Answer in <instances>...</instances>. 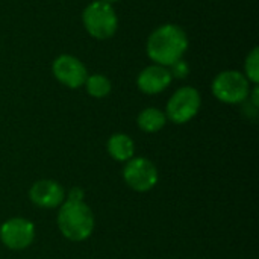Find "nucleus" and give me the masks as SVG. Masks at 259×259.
I'll list each match as a JSON object with an SVG mask.
<instances>
[{
	"label": "nucleus",
	"mask_w": 259,
	"mask_h": 259,
	"mask_svg": "<svg viewBox=\"0 0 259 259\" xmlns=\"http://www.w3.org/2000/svg\"><path fill=\"white\" fill-rule=\"evenodd\" d=\"M52 71L58 82H61L62 85H65L67 88H71V90L80 88L88 77L87 68L82 64V61L71 55L58 56L53 61Z\"/></svg>",
	"instance_id": "6e6552de"
},
{
	"label": "nucleus",
	"mask_w": 259,
	"mask_h": 259,
	"mask_svg": "<svg viewBox=\"0 0 259 259\" xmlns=\"http://www.w3.org/2000/svg\"><path fill=\"white\" fill-rule=\"evenodd\" d=\"M211 88L215 99L228 105L243 103L250 96V82L243 73L235 70H226L217 74Z\"/></svg>",
	"instance_id": "20e7f679"
},
{
	"label": "nucleus",
	"mask_w": 259,
	"mask_h": 259,
	"mask_svg": "<svg viewBox=\"0 0 259 259\" xmlns=\"http://www.w3.org/2000/svg\"><path fill=\"white\" fill-rule=\"evenodd\" d=\"M137 123H138V127L143 132L155 134V132H159L165 126L167 117L158 108H146V109H143L140 112V115L137 118Z\"/></svg>",
	"instance_id": "f8f14e48"
},
{
	"label": "nucleus",
	"mask_w": 259,
	"mask_h": 259,
	"mask_svg": "<svg viewBox=\"0 0 259 259\" xmlns=\"http://www.w3.org/2000/svg\"><path fill=\"white\" fill-rule=\"evenodd\" d=\"M250 103L255 106V108H258L259 106V87L258 83L253 87V91H252V96H250Z\"/></svg>",
	"instance_id": "f3484780"
},
{
	"label": "nucleus",
	"mask_w": 259,
	"mask_h": 259,
	"mask_svg": "<svg viewBox=\"0 0 259 259\" xmlns=\"http://www.w3.org/2000/svg\"><path fill=\"white\" fill-rule=\"evenodd\" d=\"M29 199L30 202L44 209H53L64 203L65 200V191L61 184L52 179H41L36 181L30 190H29Z\"/></svg>",
	"instance_id": "1a4fd4ad"
},
{
	"label": "nucleus",
	"mask_w": 259,
	"mask_h": 259,
	"mask_svg": "<svg viewBox=\"0 0 259 259\" xmlns=\"http://www.w3.org/2000/svg\"><path fill=\"white\" fill-rule=\"evenodd\" d=\"M83 85L87 88V93L94 99H103L112 90L111 80L103 74H91V76H88Z\"/></svg>",
	"instance_id": "ddd939ff"
},
{
	"label": "nucleus",
	"mask_w": 259,
	"mask_h": 259,
	"mask_svg": "<svg viewBox=\"0 0 259 259\" xmlns=\"http://www.w3.org/2000/svg\"><path fill=\"white\" fill-rule=\"evenodd\" d=\"M35 240V226L30 220L14 217L0 226V241L11 250H24Z\"/></svg>",
	"instance_id": "0eeeda50"
},
{
	"label": "nucleus",
	"mask_w": 259,
	"mask_h": 259,
	"mask_svg": "<svg viewBox=\"0 0 259 259\" xmlns=\"http://www.w3.org/2000/svg\"><path fill=\"white\" fill-rule=\"evenodd\" d=\"M244 71H246V77L249 82L252 83H258L259 82V49L253 47L252 52L247 55L246 62H244Z\"/></svg>",
	"instance_id": "4468645a"
},
{
	"label": "nucleus",
	"mask_w": 259,
	"mask_h": 259,
	"mask_svg": "<svg viewBox=\"0 0 259 259\" xmlns=\"http://www.w3.org/2000/svg\"><path fill=\"white\" fill-rule=\"evenodd\" d=\"M171 68H170V74H171V77H178V79H184V77H187L188 76V73H190V67H188V64L184 61V59H179V61H176L173 65H170Z\"/></svg>",
	"instance_id": "2eb2a0df"
},
{
	"label": "nucleus",
	"mask_w": 259,
	"mask_h": 259,
	"mask_svg": "<svg viewBox=\"0 0 259 259\" xmlns=\"http://www.w3.org/2000/svg\"><path fill=\"white\" fill-rule=\"evenodd\" d=\"M83 197H85V193L79 187H73L67 193V200H71V202H83Z\"/></svg>",
	"instance_id": "dca6fc26"
},
{
	"label": "nucleus",
	"mask_w": 259,
	"mask_h": 259,
	"mask_svg": "<svg viewBox=\"0 0 259 259\" xmlns=\"http://www.w3.org/2000/svg\"><path fill=\"white\" fill-rule=\"evenodd\" d=\"M188 49V36L176 24H164L155 29L147 39V56L158 65L170 67L182 59Z\"/></svg>",
	"instance_id": "f257e3e1"
},
{
	"label": "nucleus",
	"mask_w": 259,
	"mask_h": 259,
	"mask_svg": "<svg viewBox=\"0 0 259 259\" xmlns=\"http://www.w3.org/2000/svg\"><path fill=\"white\" fill-rule=\"evenodd\" d=\"M123 179L126 185L137 193H147L158 184L159 175L155 164L144 158H132L126 162L123 168Z\"/></svg>",
	"instance_id": "423d86ee"
},
{
	"label": "nucleus",
	"mask_w": 259,
	"mask_h": 259,
	"mask_svg": "<svg viewBox=\"0 0 259 259\" xmlns=\"http://www.w3.org/2000/svg\"><path fill=\"white\" fill-rule=\"evenodd\" d=\"M200 105L202 99L199 91L193 87H182L170 97L164 114L170 121L184 124L197 115Z\"/></svg>",
	"instance_id": "39448f33"
},
{
	"label": "nucleus",
	"mask_w": 259,
	"mask_h": 259,
	"mask_svg": "<svg viewBox=\"0 0 259 259\" xmlns=\"http://www.w3.org/2000/svg\"><path fill=\"white\" fill-rule=\"evenodd\" d=\"M108 153L112 159L118 162H127L134 158L135 153V144L132 138L126 134H114L109 137L106 143Z\"/></svg>",
	"instance_id": "9b49d317"
},
{
	"label": "nucleus",
	"mask_w": 259,
	"mask_h": 259,
	"mask_svg": "<svg viewBox=\"0 0 259 259\" xmlns=\"http://www.w3.org/2000/svg\"><path fill=\"white\" fill-rule=\"evenodd\" d=\"M87 32L96 39H108L114 36L118 27V18L114 8L102 0L90 3L82 14Z\"/></svg>",
	"instance_id": "7ed1b4c3"
},
{
	"label": "nucleus",
	"mask_w": 259,
	"mask_h": 259,
	"mask_svg": "<svg viewBox=\"0 0 259 259\" xmlns=\"http://www.w3.org/2000/svg\"><path fill=\"white\" fill-rule=\"evenodd\" d=\"M56 223L59 232L70 241L80 243L91 237L94 231V214L85 202L64 200L59 206Z\"/></svg>",
	"instance_id": "f03ea898"
},
{
	"label": "nucleus",
	"mask_w": 259,
	"mask_h": 259,
	"mask_svg": "<svg viewBox=\"0 0 259 259\" xmlns=\"http://www.w3.org/2000/svg\"><path fill=\"white\" fill-rule=\"evenodd\" d=\"M102 2H105V3H109V5H112V3H115V2H118V0H102Z\"/></svg>",
	"instance_id": "a211bd4d"
},
{
	"label": "nucleus",
	"mask_w": 259,
	"mask_h": 259,
	"mask_svg": "<svg viewBox=\"0 0 259 259\" xmlns=\"http://www.w3.org/2000/svg\"><path fill=\"white\" fill-rule=\"evenodd\" d=\"M171 74L167 67L162 65H149L146 67L137 79V85L140 91L144 94H159L164 90H167L171 83Z\"/></svg>",
	"instance_id": "9d476101"
}]
</instances>
